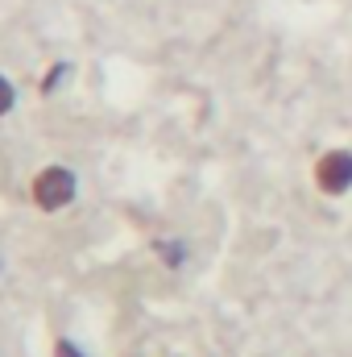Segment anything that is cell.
<instances>
[{
    "label": "cell",
    "instance_id": "obj_4",
    "mask_svg": "<svg viewBox=\"0 0 352 357\" xmlns=\"http://www.w3.org/2000/svg\"><path fill=\"white\" fill-rule=\"evenodd\" d=\"M13 104H17V88L0 75V116H4V112H13Z\"/></svg>",
    "mask_w": 352,
    "mask_h": 357
},
{
    "label": "cell",
    "instance_id": "obj_3",
    "mask_svg": "<svg viewBox=\"0 0 352 357\" xmlns=\"http://www.w3.org/2000/svg\"><path fill=\"white\" fill-rule=\"evenodd\" d=\"M67 75H71V67H67V63H54V71H50V79H42V96H50V91L58 88V84H63Z\"/></svg>",
    "mask_w": 352,
    "mask_h": 357
},
{
    "label": "cell",
    "instance_id": "obj_2",
    "mask_svg": "<svg viewBox=\"0 0 352 357\" xmlns=\"http://www.w3.org/2000/svg\"><path fill=\"white\" fill-rule=\"evenodd\" d=\"M315 187L323 195H344V191H352V150H328L315 162Z\"/></svg>",
    "mask_w": 352,
    "mask_h": 357
},
{
    "label": "cell",
    "instance_id": "obj_5",
    "mask_svg": "<svg viewBox=\"0 0 352 357\" xmlns=\"http://www.w3.org/2000/svg\"><path fill=\"white\" fill-rule=\"evenodd\" d=\"M54 357H88V354H83L71 337H58V341H54Z\"/></svg>",
    "mask_w": 352,
    "mask_h": 357
},
{
    "label": "cell",
    "instance_id": "obj_1",
    "mask_svg": "<svg viewBox=\"0 0 352 357\" xmlns=\"http://www.w3.org/2000/svg\"><path fill=\"white\" fill-rule=\"evenodd\" d=\"M75 191H79V178H75L71 167H46L29 183V195H33V204L42 212H63L75 199Z\"/></svg>",
    "mask_w": 352,
    "mask_h": 357
}]
</instances>
